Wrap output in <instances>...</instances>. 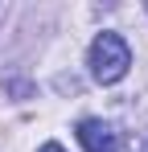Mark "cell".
<instances>
[{
    "mask_svg": "<svg viewBox=\"0 0 148 152\" xmlns=\"http://www.w3.org/2000/svg\"><path fill=\"white\" fill-rule=\"evenodd\" d=\"M37 152H66V148H62V144H53V140H49V144H41V148H37Z\"/></svg>",
    "mask_w": 148,
    "mask_h": 152,
    "instance_id": "3957f363",
    "label": "cell"
},
{
    "mask_svg": "<svg viewBox=\"0 0 148 152\" xmlns=\"http://www.w3.org/2000/svg\"><path fill=\"white\" fill-rule=\"evenodd\" d=\"M86 66H91V74L99 82H119L127 74V66H132V50H127V41H123L119 33H99L95 41H91Z\"/></svg>",
    "mask_w": 148,
    "mask_h": 152,
    "instance_id": "6da1fadb",
    "label": "cell"
},
{
    "mask_svg": "<svg viewBox=\"0 0 148 152\" xmlns=\"http://www.w3.org/2000/svg\"><path fill=\"white\" fill-rule=\"evenodd\" d=\"M78 144L86 152H119V136H115V127L103 124V119H82L78 124Z\"/></svg>",
    "mask_w": 148,
    "mask_h": 152,
    "instance_id": "7a4b0ae2",
    "label": "cell"
}]
</instances>
